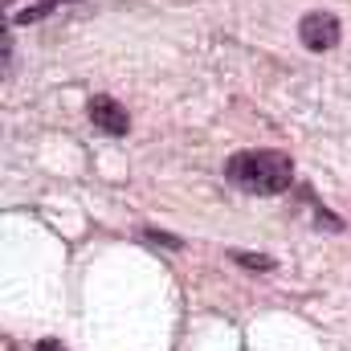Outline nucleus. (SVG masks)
I'll list each match as a JSON object with an SVG mask.
<instances>
[{"mask_svg": "<svg viewBox=\"0 0 351 351\" xmlns=\"http://www.w3.org/2000/svg\"><path fill=\"white\" fill-rule=\"evenodd\" d=\"M225 176L233 188L241 192H254V196H278L294 184V160L286 152H265V147H254V152H237L229 164H225Z\"/></svg>", "mask_w": 351, "mask_h": 351, "instance_id": "f257e3e1", "label": "nucleus"}, {"mask_svg": "<svg viewBox=\"0 0 351 351\" xmlns=\"http://www.w3.org/2000/svg\"><path fill=\"white\" fill-rule=\"evenodd\" d=\"M298 37H302V45H306V49L327 53V49H335V45H339L343 25H339V16H335V12L319 8V12H306V16L298 21Z\"/></svg>", "mask_w": 351, "mask_h": 351, "instance_id": "f03ea898", "label": "nucleus"}, {"mask_svg": "<svg viewBox=\"0 0 351 351\" xmlns=\"http://www.w3.org/2000/svg\"><path fill=\"white\" fill-rule=\"evenodd\" d=\"M90 123L98 127V131H106V135H127L131 131V114L123 110V102H114V98H106V94H98V98H90Z\"/></svg>", "mask_w": 351, "mask_h": 351, "instance_id": "7ed1b4c3", "label": "nucleus"}, {"mask_svg": "<svg viewBox=\"0 0 351 351\" xmlns=\"http://www.w3.org/2000/svg\"><path fill=\"white\" fill-rule=\"evenodd\" d=\"M229 262L245 265V269H258V274L274 269V258H265V254H241V250H229Z\"/></svg>", "mask_w": 351, "mask_h": 351, "instance_id": "20e7f679", "label": "nucleus"}, {"mask_svg": "<svg viewBox=\"0 0 351 351\" xmlns=\"http://www.w3.org/2000/svg\"><path fill=\"white\" fill-rule=\"evenodd\" d=\"M49 8H53V4H37V8H25V12H16V25H33V21H41V16H49Z\"/></svg>", "mask_w": 351, "mask_h": 351, "instance_id": "39448f33", "label": "nucleus"}, {"mask_svg": "<svg viewBox=\"0 0 351 351\" xmlns=\"http://www.w3.org/2000/svg\"><path fill=\"white\" fill-rule=\"evenodd\" d=\"M33 351H70V348H66L62 339H41V343H37Z\"/></svg>", "mask_w": 351, "mask_h": 351, "instance_id": "423d86ee", "label": "nucleus"}]
</instances>
